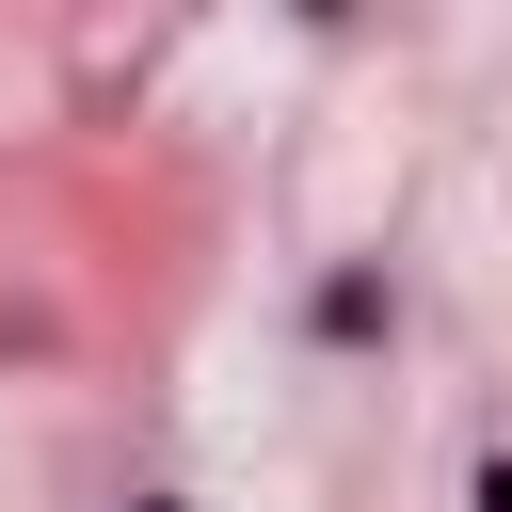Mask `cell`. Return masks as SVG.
Masks as SVG:
<instances>
[{"label":"cell","mask_w":512,"mask_h":512,"mask_svg":"<svg viewBox=\"0 0 512 512\" xmlns=\"http://www.w3.org/2000/svg\"><path fill=\"white\" fill-rule=\"evenodd\" d=\"M304 336H320V352H368V336H400V288H384V256H336V272L304 288Z\"/></svg>","instance_id":"1"},{"label":"cell","mask_w":512,"mask_h":512,"mask_svg":"<svg viewBox=\"0 0 512 512\" xmlns=\"http://www.w3.org/2000/svg\"><path fill=\"white\" fill-rule=\"evenodd\" d=\"M464 512H512V448H496V464H480V480H464Z\"/></svg>","instance_id":"2"},{"label":"cell","mask_w":512,"mask_h":512,"mask_svg":"<svg viewBox=\"0 0 512 512\" xmlns=\"http://www.w3.org/2000/svg\"><path fill=\"white\" fill-rule=\"evenodd\" d=\"M144 512H176V496H144Z\"/></svg>","instance_id":"3"}]
</instances>
